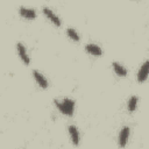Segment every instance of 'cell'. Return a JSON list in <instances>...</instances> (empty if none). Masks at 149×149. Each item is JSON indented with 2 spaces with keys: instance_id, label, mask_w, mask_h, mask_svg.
<instances>
[{
  "instance_id": "obj_6",
  "label": "cell",
  "mask_w": 149,
  "mask_h": 149,
  "mask_svg": "<svg viewBox=\"0 0 149 149\" xmlns=\"http://www.w3.org/2000/svg\"><path fill=\"white\" fill-rule=\"evenodd\" d=\"M33 74H34V77H35L37 84H38L41 87H43V88H47V87H48V81H47V79L44 78V76H43L42 73H40L37 70H34V71H33Z\"/></svg>"
},
{
  "instance_id": "obj_4",
  "label": "cell",
  "mask_w": 149,
  "mask_h": 149,
  "mask_svg": "<svg viewBox=\"0 0 149 149\" xmlns=\"http://www.w3.org/2000/svg\"><path fill=\"white\" fill-rule=\"evenodd\" d=\"M16 47H17V52H19V56L21 57V59H22L26 64H29V63H30V59H29V56H28V54H27V50H26L24 45H23L21 42H19Z\"/></svg>"
},
{
  "instance_id": "obj_8",
  "label": "cell",
  "mask_w": 149,
  "mask_h": 149,
  "mask_svg": "<svg viewBox=\"0 0 149 149\" xmlns=\"http://www.w3.org/2000/svg\"><path fill=\"white\" fill-rule=\"evenodd\" d=\"M85 49L87 52L92 54V55H101L102 54V50L100 49V47H98L97 44H93V43H88L85 45Z\"/></svg>"
},
{
  "instance_id": "obj_12",
  "label": "cell",
  "mask_w": 149,
  "mask_h": 149,
  "mask_svg": "<svg viewBox=\"0 0 149 149\" xmlns=\"http://www.w3.org/2000/svg\"><path fill=\"white\" fill-rule=\"evenodd\" d=\"M68 35H69L72 40H74V41H79V35H78V33H77L73 28H68Z\"/></svg>"
},
{
  "instance_id": "obj_7",
  "label": "cell",
  "mask_w": 149,
  "mask_h": 149,
  "mask_svg": "<svg viewBox=\"0 0 149 149\" xmlns=\"http://www.w3.org/2000/svg\"><path fill=\"white\" fill-rule=\"evenodd\" d=\"M69 133H70V136H71V140H72V143L74 146H78L79 143V133H78V129L76 126L71 125L69 126Z\"/></svg>"
},
{
  "instance_id": "obj_2",
  "label": "cell",
  "mask_w": 149,
  "mask_h": 149,
  "mask_svg": "<svg viewBox=\"0 0 149 149\" xmlns=\"http://www.w3.org/2000/svg\"><path fill=\"white\" fill-rule=\"evenodd\" d=\"M128 136H129V128L128 127H123L120 130V134H119V146L121 148H123L127 144Z\"/></svg>"
},
{
  "instance_id": "obj_1",
  "label": "cell",
  "mask_w": 149,
  "mask_h": 149,
  "mask_svg": "<svg viewBox=\"0 0 149 149\" xmlns=\"http://www.w3.org/2000/svg\"><path fill=\"white\" fill-rule=\"evenodd\" d=\"M55 105L58 107V109L63 114H66L69 116H71L73 114V107H74V101L73 100H71L69 98H64L63 101L55 100Z\"/></svg>"
},
{
  "instance_id": "obj_3",
  "label": "cell",
  "mask_w": 149,
  "mask_h": 149,
  "mask_svg": "<svg viewBox=\"0 0 149 149\" xmlns=\"http://www.w3.org/2000/svg\"><path fill=\"white\" fill-rule=\"evenodd\" d=\"M148 69H149V62L146 61V62L143 63V65L141 66L139 73H137V79H139L140 83H142V81H144V80L147 79V76H148Z\"/></svg>"
},
{
  "instance_id": "obj_5",
  "label": "cell",
  "mask_w": 149,
  "mask_h": 149,
  "mask_svg": "<svg viewBox=\"0 0 149 149\" xmlns=\"http://www.w3.org/2000/svg\"><path fill=\"white\" fill-rule=\"evenodd\" d=\"M43 12H44V14L56 24V26H61V20H59V17L50 9V8H48V7H43Z\"/></svg>"
},
{
  "instance_id": "obj_9",
  "label": "cell",
  "mask_w": 149,
  "mask_h": 149,
  "mask_svg": "<svg viewBox=\"0 0 149 149\" xmlns=\"http://www.w3.org/2000/svg\"><path fill=\"white\" fill-rule=\"evenodd\" d=\"M20 13L22 16L28 17V19H34L36 16V12L31 8H26V7H20Z\"/></svg>"
},
{
  "instance_id": "obj_11",
  "label": "cell",
  "mask_w": 149,
  "mask_h": 149,
  "mask_svg": "<svg viewBox=\"0 0 149 149\" xmlns=\"http://www.w3.org/2000/svg\"><path fill=\"white\" fill-rule=\"evenodd\" d=\"M136 105H137V97L136 95H133L130 97L129 101H128V111L129 112H133L136 109Z\"/></svg>"
},
{
  "instance_id": "obj_10",
  "label": "cell",
  "mask_w": 149,
  "mask_h": 149,
  "mask_svg": "<svg viewBox=\"0 0 149 149\" xmlns=\"http://www.w3.org/2000/svg\"><path fill=\"white\" fill-rule=\"evenodd\" d=\"M113 69H114V71L119 74V76H122V77H125L126 74H127V70L121 65V64H119L118 62H113Z\"/></svg>"
}]
</instances>
